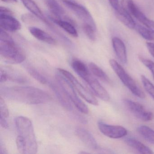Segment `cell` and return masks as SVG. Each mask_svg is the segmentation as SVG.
Here are the masks:
<instances>
[{
  "label": "cell",
  "mask_w": 154,
  "mask_h": 154,
  "mask_svg": "<svg viewBox=\"0 0 154 154\" xmlns=\"http://www.w3.org/2000/svg\"><path fill=\"white\" fill-rule=\"evenodd\" d=\"M1 94L7 99L28 104H43L51 100L46 92L32 86L1 87Z\"/></svg>",
  "instance_id": "6da1fadb"
},
{
  "label": "cell",
  "mask_w": 154,
  "mask_h": 154,
  "mask_svg": "<svg viewBox=\"0 0 154 154\" xmlns=\"http://www.w3.org/2000/svg\"><path fill=\"white\" fill-rule=\"evenodd\" d=\"M18 135L16 144L20 153L35 154L37 152V142L32 122L28 118L18 116L15 119Z\"/></svg>",
  "instance_id": "7a4b0ae2"
},
{
  "label": "cell",
  "mask_w": 154,
  "mask_h": 154,
  "mask_svg": "<svg viewBox=\"0 0 154 154\" xmlns=\"http://www.w3.org/2000/svg\"><path fill=\"white\" fill-rule=\"evenodd\" d=\"M0 54L7 62L10 63H20L26 59L25 53L15 44L12 38L0 40Z\"/></svg>",
  "instance_id": "3957f363"
},
{
  "label": "cell",
  "mask_w": 154,
  "mask_h": 154,
  "mask_svg": "<svg viewBox=\"0 0 154 154\" xmlns=\"http://www.w3.org/2000/svg\"><path fill=\"white\" fill-rule=\"evenodd\" d=\"M109 64L112 70L122 83L134 95L140 99L145 98L146 96L145 94L121 65L117 61L112 59L110 60Z\"/></svg>",
  "instance_id": "277c9868"
},
{
  "label": "cell",
  "mask_w": 154,
  "mask_h": 154,
  "mask_svg": "<svg viewBox=\"0 0 154 154\" xmlns=\"http://www.w3.org/2000/svg\"><path fill=\"white\" fill-rule=\"evenodd\" d=\"M56 79L68 99L82 113L88 114L89 109L86 104L79 98L71 83L60 73L56 75Z\"/></svg>",
  "instance_id": "5b68a950"
},
{
  "label": "cell",
  "mask_w": 154,
  "mask_h": 154,
  "mask_svg": "<svg viewBox=\"0 0 154 154\" xmlns=\"http://www.w3.org/2000/svg\"><path fill=\"white\" fill-rule=\"evenodd\" d=\"M58 70L59 73L63 75L69 81L75 90L77 91V92L81 95L82 98H83L86 101L90 104L95 106L98 105L99 103L98 100L93 94L86 88H85L72 73L66 70L61 68H58Z\"/></svg>",
  "instance_id": "8992f818"
},
{
  "label": "cell",
  "mask_w": 154,
  "mask_h": 154,
  "mask_svg": "<svg viewBox=\"0 0 154 154\" xmlns=\"http://www.w3.org/2000/svg\"><path fill=\"white\" fill-rule=\"evenodd\" d=\"M64 5L76 15L84 23L91 25L96 30L95 22L86 8L72 0H61Z\"/></svg>",
  "instance_id": "52a82bcc"
},
{
  "label": "cell",
  "mask_w": 154,
  "mask_h": 154,
  "mask_svg": "<svg viewBox=\"0 0 154 154\" xmlns=\"http://www.w3.org/2000/svg\"><path fill=\"white\" fill-rule=\"evenodd\" d=\"M123 103L129 111L139 119L148 122L154 119L153 113L146 109L142 104L128 99L124 100Z\"/></svg>",
  "instance_id": "ba28073f"
},
{
  "label": "cell",
  "mask_w": 154,
  "mask_h": 154,
  "mask_svg": "<svg viewBox=\"0 0 154 154\" xmlns=\"http://www.w3.org/2000/svg\"><path fill=\"white\" fill-rule=\"evenodd\" d=\"M98 127L99 130L103 134L111 138H120L125 137L128 134L126 129L120 126L109 125L102 122H99Z\"/></svg>",
  "instance_id": "9c48e42d"
},
{
  "label": "cell",
  "mask_w": 154,
  "mask_h": 154,
  "mask_svg": "<svg viewBox=\"0 0 154 154\" xmlns=\"http://www.w3.org/2000/svg\"><path fill=\"white\" fill-rule=\"evenodd\" d=\"M82 78L87 83L94 94L99 98L105 101L109 100V94L107 91L98 82V80L91 75L90 72L84 75Z\"/></svg>",
  "instance_id": "30bf717a"
},
{
  "label": "cell",
  "mask_w": 154,
  "mask_h": 154,
  "mask_svg": "<svg viewBox=\"0 0 154 154\" xmlns=\"http://www.w3.org/2000/svg\"><path fill=\"white\" fill-rule=\"evenodd\" d=\"M0 26L2 29L10 32H15L21 28L20 22L13 15L3 13H0Z\"/></svg>",
  "instance_id": "8fae6325"
},
{
  "label": "cell",
  "mask_w": 154,
  "mask_h": 154,
  "mask_svg": "<svg viewBox=\"0 0 154 154\" xmlns=\"http://www.w3.org/2000/svg\"><path fill=\"white\" fill-rule=\"evenodd\" d=\"M75 133L81 141L89 148L93 150H99L100 148L92 134L87 130L78 127L75 129Z\"/></svg>",
  "instance_id": "7c38bea8"
},
{
  "label": "cell",
  "mask_w": 154,
  "mask_h": 154,
  "mask_svg": "<svg viewBox=\"0 0 154 154\" xmlns=\"http://www.w3.org/2000/svg\"><path fill=\"white\" fill-rule=\"evenodd\" d=\"M48 86H49L51 89L53 90L59 102L63 108L67 110H72L73 108L70 100L66 95L59 85V86H57V84L54 83V82L50 81H49V82L48 84Z\"/></svg>",
  "instance_id": "4fadbf2b"
},
{
  "label": "cell",
  "mask_w": 154,
  "mask_h": 154,
  "mask_svg": "<svg viewBox=\"0 0 154 154\" xmlns=\"http://www.w3.org/2000/svg\"><path fill=\"white\" fill-rule=\"evenodd\" d=\"M112 45L117 57L122 63H127L128 61L127 50L123 41L118 37L112 38Z\"/></svg>",
  "instance_id": "5bb4252c"
},
{
  "label": "cell",
  "mask_w": 154,
  "mask_h": 154,
  "mask_svg": "<svg viewBox=\"0 0 154 154\" xmlns=\"http://www.w3.org/2000/svg\"><path fill=\"white\" fill-rule=\"evenodd\" d=\"M115 11V16L122 23L130 29H134L136 24L125 9L120 7Z\"/></svg>",
  "instance_id": "9a60e30c"
},
{
  "label": "cell",
  "mask_w": 154,
  "mask_h": 154,
  "mask_svg": "<svg viewBox=\"0 0 154 154\" xmlns=\"http://www.w3.org/2000/svg\"><path fill=\"white\" fill-rule=\"evenodd\" d=\"M20 1L24 6L32 14L36 16L37 17L41 20L42 21L45 22L47 25L49 26L50 27L52 26L50 22L44 16L41 10L33 0H20Z\"/></svg>",
  "instance_id": "2e32d148"
},
{
  "label": "cell",
  "mask_w": 154,
  "mask_h": 154,
  "mask_svg": "<svg viewBox=\"0 0 154 154\" xmlns=\"http://www.w3.org/2000/svg\"><path fill=\"white\" fill-rule=\"evenodd\" d=\"M29 29L30 34L38 40L49 45H54L56 44V40L49 34L42 29L35 27H30Z\"/></svg>",
  "instance_id": "e0dca14e"
},
{
  "label": "cell",
  "mask_w": 154,
  "mask_h": 154,
  "mask_svg": "<svg viewBox=\"0 0 154 154\" xmlns=\"http://www.w3.org/2000/svg\"><path fill=\"white\" fill-rule=\"evenodd\" d=\"M125 141L126 144L131 147L136 149L141 154H154V152L148 147L134 138H126Z\"/></svg>",
  "instance_id": "ac0fdd59"
},
{
  "label": "cell",
  "mask_w": 154,
  "mask_h": 154,
  "mask_svg": "<svg viewBox=\"0 0 154 154\" xmlns=\"http://www.w3.org/2000/svg\"><path fill=\"white\" fill-rule=\"evenodd\" d=\"M127 7L130 13L138 21L144 25L148 18L143 14V12L137 8L132 0L128 1Z\"/></svg>",
  "instance_id": "d6986e66"
},
{
  "label": "cell",
  "mask_w": 154,
  "mask_h": 154,
  "mask_svg": "<svg viewBox=\"0 0 154 154\" xmlns=\"http://www.w3.org/2000/svg\"><path fill=\"white\" fill-rule=\"evenodd\" d=\"M50 18L53 22H54L56 25L63 29L66 32L70 34L71 35L74 37H77L78 36V32L76 29L70 22L53 17H51Z\"/></svg>",
  "instance_id": "ffe728a7"
},
{
  "label": "cell",
  "mask_w": 154,
  "mask_h": 154,
  "mask_svg": "<svg viewBox=\"0 0 154 154\" xmlns=\"http://www.w3.org/2000/svg\"><path fill=\"white\" fill-rule=\"evenodd\" d=\"M45 1L48 7L52 14L59 19L64 17L65 15L64 10L56 0Z\"/></svg>",
  "instance_id": "44dd1931"
},
{
  "label": "cell",
  "mask_w": 154,
  "mask_h": 154,
  "mask_svg": "<svg viewBox=\"0 0 154 154\" xmlns=\"http://www.w3.org/2000/svg\"><path fill=\"white\" fill-rule=\"evenodd\" d=\"M89 67L90 71L95 76L107 83H111V81L109 76L105 73V72L97 65L94 63H89Z\"/></svg>",
  "instance_id": "7402d4cb"
},
{
  "label": "cell",
  "mask_w": 154,
  "mask_h": 154,
  "mask_svg": "<svg viewBox=\"0 0 154 154\" xmlns=\"http://www.w3.org/2000/svg\"><path fill=\"white\" fill-rule=\"evenodd\" d=\"M137 130L146 140L154 145V130L151 128L144 125L139 126Z\"/></svg>",
  "instance_id": "603a6c76"
},
{
  "label": "cell",
  "mask_w": 154,
  "mask_h": 154,
  "mask_svg": "<svg viewBox=\"0 0 154 154\" xmlns=\"http://www.w3.org/2000/svg\"><path fill=\"white\" fill-rule=\"evenodd\" d=\"M72 66L75 72L81 77L90 72L84 63L77 59L73 60L72 63Z\"/></svg>",
  "instance_id": "cb8c5ba5"
},
{
  "label": "cell",
  "mask_w": 154,
  "mask_h": 154,
  "mask_svg": "<svg viewBox=\"0 0 154 154\" xmlns=\"http://www.w3.org/2000/svg\"><path fill=\"white\" fill-rule=\"evenodd\" d=\"M136 31L146 40L154 41V34L149 29L139 24H136L135 28Z\"/></svg>",
  "instance_id": "d4e9b609"
},
{
  "label": "cell",
  "mask_w": 154,
  "mask_h": 154,
  "mask_svg": "<svg viewBox=\"0 0 154 154\" xmlns=\"http://www.w3.org/2000/svg\"><path fill=\"white\" fill-rule=\"evenodd\" d=\"M26 70L30 75L38 82L43 85H48L49 82V80L47 79L46 77H45L43 75L41 74L36 69L32 66H26Z\"/></svg>",
  "instance_id": "484cf974"
},
{
  "label": "cell",
  "mask_w": 154,
  "mask_h": 154,
  "mask_svg": "<svg viewBox=\"0 0 154 154\" xmlns=\"http://www.w3.org/2000/svg\"><path fill=\"white\" fill-rule=\"evenodd\" d=\"M82 29L85 34L90 40L93 41H95L96 39L95 32L96 30L94 28L89 24L84 23L82 26Z\"/></svg>",
  "instance_id": "4316f807"
},
{
  "label": "cell",
  "mask_w": 154,
  "mask_h": 154,
  "mask_svg": "<svg viewBox=\"0 0 154 154\" xmlns=\"http://www.w3.org/2000/svg\"><path fill=\"white\" fill-rule=\"evenodd\" d=\"M141 80L145 90L154 100V85L144 75H141Z\"/></svg>",
  "instance_id": "83f0119b"
},
{
  "label": "cell",
  "mask_w": 154,
  "mask_h": 154,
  "mask_svg": "<svg viewBox=\"0 0 154 154\" xmlns=\"http://www.w3.org/2000/svg\"><path fill=\"white\" fill-rule=\"evenodd\" d=\"M0 112H1V116L7 119L9 116V112L7 104L5 103L2 97L0 98Z\"/></svg>",
  "instance_id": "f1b7e54d"
},
{
  "label": "cell",
  "mask_w": 154,
  "mask_h": 154,
  "mask_svg": "<svg viewBox=\"0 0 154 154\" xmlns=\"http://www.w3.org/2000/svg\"><path fill=\"white\" fill-rule=\"evenodd\" d=\"M139 59L140 62L146 66L147 67L149 71L151 72L154 79V63L151 60L146 59L144 57H140Z\"/></svg>",
  "instance_id": "f546056e"
},
{
  "label": "cell",
  "mask_w": 154,
  "mask_h": 154,
  "mask_svg": "<svg viewBox=\"0 0 154 154\" xmlns=\"http://www.w3.org/2000/svg\"><path fill=\"white\" fill-rule=\"evenodd\" d=\"M1 79L0 82L1 83L5 82L6 81L8 80V74H7V72L6 69H3L2 68H1Z\"/></svg>",
  "instance_id": "4dcf8cb0"
},
{
  "label": "cell",
  "mask_w": 154,
  "mask_h": 154,
  "mask_svg": "<svg viewBox=\"0 0 154 154\" xmlns=\"http://www.w3.org/2000/svg\"><path fill=\"white\" fill-rule=\"evenodd\" d=\"M154 34V21L148 19L144 25Z\"/></svg>",
  "instance_id": "1f68e13d"
},
{
  "label": "cell",
  "mask_w": 154,
  "mask_h": 154,
  "mask_svg": "<svg viewBox=\"0 0 154 154\" xmlns=\"http://www.w3.org/2000/svg\"><path fill=\"white\" fill-rule=\"evenodd\" d=\"M108 1L111 7L115 11L118 10L121 7L119 0H108Z\"/></svg>",
  "instance_id": "d6a6232c"
},
{
  "label": "cell",
  "mask_w": 154,
  "mask_h": 154,
  "mask_svg": "<svg viewBox=\"0 0 154 154\" xmlns=\"http://www.w3.org/2000/svg\"><path fill=\"white\" fill-rule=\"evenodd\" d=\"M0 123L2 128L5 129H8L9 128V124L7 121V119L2 116H0Z\"/></svg>",
  "instance_id": "836d02e7"
},
{
  "label": "cell",
  "mask_w": 154,
  "mask_h": 154,
  "mask_svg": "<svg viewBox=\"0 0 154 154\" xmlns=\"http://www.w3.org/2000/svg\"><path fill=\"white\" fill-rule=\"evenodd\" d=\"M146 46L148 50L151 55L154 57V43L147 42L146 43Z\"/></svg>",
  "instance_id": "e575fe53"
},
{
  "label": "cell",
  "mask_w": 154,
  "mask_h": 154,
  "mask_svg": "<svg viewBox=\"0 0 154 154\" xmlns=\"http://www.w3.org/2000/svg\"><path fill=\"white\" fill-rule=\"evenodd\" d=\"M22 20L25 22H30L34 20V17L31 15H25L22 16Z\"/></svg>",
  "instance_id": "d590c367"
},
{
  "label": "cell",
  "mask_w": 154,
  "mask_h": 154,
  "mask_svg": "<svg viewBox=\"0 0 154 154\" xmlns=\"http://www.w3.org/2000/svg\"><path fill=\"white\" fill-rule=\"evenodd\" d=\"M0 154H8V151H7V149H6V147L5 146L3 143H2V140H1V142H0Z\"/></svg>",
  "instance_id": "8d00e7d4"
},
{
  "label": "cell",
  "mask_w": 154,
  "mask_h": 154,
  "mask_svg": "<svg viewBox=\"0 0 154 154\" xmlns=\"http://www.w3.org/2000/svg\"><path fill=\"white\" fill-rule=\"evenodd\" d=\"M0 13H3V14H11V15H13V13L10 10L7 8H4V7H1L0 9Z\"/></svg>",
  "instance_id": "74e56055"
},
{
  "label": "cell",
  "mask_w": 154,
  "mask_h": 154,
  "mask_svg": "<svg viewBox=\"0 0 154 154\" xmlns=\"http://www.w3.org/2000/svg\"><path fill=\"white\" fill-rule=\"evenodd\" d=\"M2 1L5 2H12L11 0H1Z\"/></svg>",
  "instance_id": "f35d334b"
},
{
  "label": "cell",
  "mask_w": 154,
  "mask_h": 154,
  "mask_svg": "<svg viewBox=\"0 0 154 154\" xmlns=\"http://www.w3.org/2000/svg\"><path fill=\"white\" fill-rule=\"evenodd\" d=\"M12 2H17V0H11Z\"/></svg>",
  "instance_id": "ab89813d"
}]
</instances>
